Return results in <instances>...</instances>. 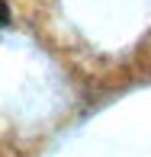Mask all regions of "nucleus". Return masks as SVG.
I'll return each instance as SVG.
<instances>
[{"label": "nucleus", "mask_w": 151, "mask_h": 157, "mask_svg": "<svg viewBox=\"0 0 151 157\" xmlns=\"http://www.w3.org/2000/svg\"><path fill=\"white\" fill-rule=\"evenodd\" d=\"M10 23V10H6V3H0V26Z\"/></svg>", "instance_id": "1"}]
</instances>
